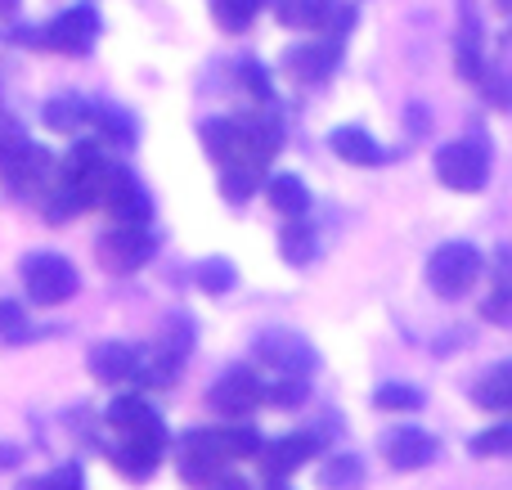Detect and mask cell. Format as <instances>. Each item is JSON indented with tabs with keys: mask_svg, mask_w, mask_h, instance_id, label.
Segmentation results:
<instances>
[{
	"mask_svg": "<svg viewBox=\"0 0 512 490\" xmlns=\"http://www.w3.org/2000/svg\"><path fill=\"white\" fill-rule=\"evenodd\" d=\"M198 135L221 167L265 171V162L283 149V126L274 117H207Z\"/></svg>",
	"mask_w": 512,
	"mask_h": 490,
	"instance_id": "6da1fadb",
	"label": "cell"
},
{
	"mask_svg": "<svg viewBox=\"0 0 512 490\" xmlns=\"http://www.w3.org/2000/svg\"><path fill=\"white\" fill-rule=\"evenodd\" d=\"M481 275H486V257H481V248L468 239H450L427 257V284H432V293L445 297V302L468 297L472 288L481 284Z\"/></svg>",
	"mask_w": 512,
	"mask_h": 490,
	"instance_id": "7a4b0ae2",
	"label": "cell"
},
{
	"mask_svg": "<svg viewBox=\"0 0 512 490\" xmlns=\"http://www.w3.org/2000/svg\"><path fill=\"white\" fill-rule=\"evenodd\" d=\"M18 275H23V288L36 306H63L81 293V275L63 252H27L18 261Z\"/></svg>",
	"mask_w": 512,
	"mask_h": 490,
	"instance_id": "3957f363",
	"label": "cell"
},
{
	"mask_svg": "<svg viewBox=\"0 0 512 490\" xmlns=\"http://www.w3.org/2000/svg\"><path fill=\"white\" fill-rule=\"evenodd\" d=\"M153 252H158V234L149 221H113V230L95 239V257L108 275H135L153 261Z\"/></svg>",
	"mask_w": 512,
	"mask_h": 490,
	"instance_id": "277c9868",
	"label": "cell"
},
{
	"mask_svg": "<svg viewBox=\"0 0 512 490\" xmlns=\"http://www.w3.org/2000/svg\"><path fill=\"white\" fill-rule=\"evenodd\" d=\"M436 180L454 194H481L490 185V149L486 140H454L436 149Z\"/></svg>",
	"mask_w": 512,
	"mask_h": 490,
	"instance_id": "5b68a950",
	"label": "cell"
},
{
	"mask_svg": "<svg viewBox=\"0 0 512 490\" xmlns=\"http://www.w3.org/2000/svg\"><path fill=\"white\" fill-rule=\"evenodd\" d=\"M252 356L261 369L270 374H288V378H310L319 369V351L310 347V338L292 329H265L252 338Z\"/></svg>",
	"mask_w": 512,
	"mask_h": 490,
	"instance_id": "8992f818",
	"label": "cell"
},
{
	"mask_svg": "<svg viewBox=\"0 0 512 490\" xmlns=\"http://www.w3.org/2000/svg\"><path fill=\"white\" fill-rule=\"evenodd\" d=\"M54 176V153L50 149H36L32 140H18L9 149V158L0 162V185H5V198L14 203H27L36 198Z\"/></svg>",
	"mask_w": 512,
	"mask_h": 490,
	"instance_id": "52a82bcc",
	"label": "cell"
},
{
	"mask_svg": "<svg viewBox=\"0 0 512 490\" xmlns=\"http://www.w3.org/2000/svg\"><path fill=\"white\" fill-rule=\"evenodd\" d=\"M319 455V437L315 432H288V437H274V441H261L256 450V464H261V482L265 486H283L297 468H306L310 459Z\"/></svg>",
	"mask_w": 512,
	"mask_h": 490,
	"instance_id": "ba28073f",
	"label": "cell"
},
{
	"mask_svg": "<svg viewBox=\"0 0 512 490\" xmlns=\"http://www.w3.org/2000/svg\"><path fill=\"white\" fill-rule=\"evenodd\" d=\"M99 9L95 5H72L63 14H54L50 23L41 27V45H50L54 54H90V45L99 41Z\"/></svg>",
	"mask_w": 512,
	"mask_h": 490,
	"instance_id": "9c48e42d",
	"label": "cell"
},
{
	"mask_svg": "<svg viewBox=\"0 0 512 490\" xmlns=\"http://www.w3.org/2000/svg\"><path fill=\"white\" fill-rule=\"evenodd\" d=\"M221 473H225V450H221L216 428L185 432V441H180V482L194 490H207Z\"/></svg>",
	"mask_w": 512,
	"mask_h": 490,
	"instance_id": "30bf717a",
	"label": "cell"
},
{
	"mask_svg": "<svg viewBox=\"0 0 512 490\" xmlns=\"http://www.w3.org/2000/svg\"><path fill=\"white\" fill-rule=\"evenodd\" d=\"M99 207H108V212H113V221H153L149 189H144L140 176H135L126 162H117V158H113V167H108L104 198H99Z\"/></svg>",
	"mask_w": 512,
	"mask_h": 490,
	"instance_id": "8fae6325",
	"label": "cell"
},
{
	"mask_svg": "<svg viewBox=\"0 0 512 490\" xmlns=\"http://www.w3.org/2000/svg\"><path fill=\"white\" fill-rule=\"evenodd\" d=\"M378 450L382 459H387L396 473H418V468H432L436 459H441V441L432 437V432L423 428H391L378 437Z\"/></svg>",
	"mask_w": 512,
	"mask_h": 490,
	"instance_id": "7c38bea8",
	"label": "cell"
},
{
	"mask_svg": "<svg viewBox=\"0 0 512 490\" xmlns=\"http://www.w3.org/2000/svg\"><path fill=\"white\" fill-rule=\"evenodd\" d=\"M207 405L225 419H243L261 405V374L248 365H230L212 387H207Z\"/></svg>",
	"mask_w": 512,
	"mask_h": 490,
	"instance_id": "4fadbf2b",
	"label": "cell"
},
{
	"mask_svg": "<svg viewBox=\"0 0 512 490\" xmlns=\"http://www.w3.org/2000/svg\"><path fill=\"white\" fill-rule=\"evenodd\" d=\"M454 68H459L463 81L481 86L486 77V32H481V18L472 14V0H463V14H459V36H454Z\"/></svg>",
	"mask_w": 512,
	"mask_h": 490,
	"instance_id": "5bb4252c",
	"label": "cell"
},
{
	"mask_svg": "<svg viewBox=\"0 0 512 490\" xmlns=\"http://www.w3.org/2000/svg\"><path fill=\"white\" fill-rule=\"evenodd\" d=\"M104 419L117 437H167L162 414L153 410L144 396H113V405L104 410Z\"/></svg>",
	"mask_w": 512,
	"mask_h": 490,
	"instance_id": "9a60e30c",
	"label": "cell"
},
{
	"mask_svg": "<svg viewBox=\"0 0 512 490\" xmlns=\"http://www.w3.org/2000/svg\"><path fill=\"white\" fill-rule=\"evenodd\" d=\"M167 441L171 437H122L113 450H108V459H113V468L122 477H131V482H144V477H149L153 468L162 464V455H167Z\"/></svg>",
	"mask_w": 512,
	"mask_h": 490,
	"instance_id": "2e32d148",
	"label": "cell"
},
{
	"mask_svg": "<svg viewBox=\"0 0 512 490\" xmlns=\"http://www.w3.org/2000/svg\"><path fill=\"white\" fill-rule=\"evenodd\" d=\"M283 27H301V32H333V27H351V9L337 0H283L279 9Z\"/></svg>",
	"mask_w": 512,
	"mask_h": 490,
	"instance_id": "e0dca14e",
	"label": "cell"
},
{
	"mask_svg": "<svg viewBox=\"0 0 512 490\" xmlns=\"http://www.w3.org/2000/svg\"><path fill=\"white\" fill-rule=\"evenodd\" d=\"M337 63H342V45L337 41H306L283 54V72L297 81H324Z\"/></svg>",
	"mask_w": 512,
	"mask_h": 490,
	"instance_id": "ac0fdd59",
	"label": "cell"
},
{
	"mask_svg": "<svg viewBox=\"0 0 512 490\" xmlns=\"http://www.w3.org/2000/svg\"><path fill=\"white\" fill-rule=\"evenodd\" d=\"M135 356H140V347H131V342H95L90 347V378L104 387H122L135 378Z\"/></svg>",
	"mask_w": 512,
	"mask_h": 490,
	"instance_id": "d6986e66",
	"label": "cell"
},
{
	"mask_svg": "<svg viewBox=\"0 0 512 490\" xmlns=\"http://www.w3.org/2000/svg\"><path fill=\"white\" fill-rule=\"evenodd\" d=\"M328 144H333V153L342 162H351V167H387L391 162V153L382 149L364 126H337V131L328 135Z\"/></svg>",
	"mask_w": 512,
	"mask_h": 490,
	"instance_id": "ffe728a7",
	"label": "cell"
},
{
	"mask_svg": "<svg viewBox=\"0 0 512 490\" xmlns=\"http://www.w3.org/2000/svg\"><path fill=\"white\" fill-rule=\"evenodd\" d=\"M265 203L274 207V212L283 216H306L310 212V189L301 176H292V171H279V176L265 180Z\"/></svg>",
	"mask_w": 512,
	"mask_h": 490,
	"instance_id": "44dd1931",
	"label": "cell"
},
{
	"mask_svg": "<svg viewBox=\"0 0 512 490\" xmlns=\"http://www.w3.org/2000/svg\"><path fill=\"white\" fill-rule=\"evenodd\" d=\"M279 257L288 261V266H310V261L319 257V234H315V225L301 221V216H292V221L279 230Z\"/></svg>",
	"mask_w": 512,
	"mask_h": 490,
	"instance_id": "7402d4cb",
	"label": "cell"
},
{
	"mask_svg": "<svg viewBox=\"0 0 512 490\" xmlns=\"http://www.w3.org/2000/svg\"><path fill=\"white\" fill-rule=\"evenodd\" d=\"M472 401H477V410H490V414H504L512 405V365H490L486 374L477 378V387H472Z\"/></svg>",
	"mask_w": 512,
	"mask_h": 490,
	"instance_id": "603a6c76",
	"label": "cell"
},
{
	"mask_svg": "<svg viewBox=\"0 0 512 490\" xmlns=\"http://www.w3.org/2000/svg\"><path fill=\"white\" fill-rule=\"evenodd\" d=\"M423 405H427V392L414 383H382L373 392V410H382V414H414Z\"/></svg>",
	"mask_w": 512,
	"mask_h": 490,
	"instance_id": "cb8c5ba5",
	"label": "cell"
},
{
	"mask_svg": "<svg viewBox=\"0 0 512 490\" xmlns=\"http://www.w3.org/2000/svg\"><path fill=\"white\" fill-rule=\"evenodd\" d=\"M86 126H99V135L113 140V144H122V149H131L135 144L131 113H122V108H113V104H90V122Z\"/></svg>",
	"mask_w": 512,
	"mask_h": 490,
	"instance_id": "d4e9b609",
	"label": "cell"
},
{
	"mask_svg": "<svg viewBox=\"0 0 512 490\" xmlns=\"http://www.w3.org/2000/svg\"><path fill=\"white\" fill-rule=\"evenodd\" d=\"M194 284L203 288L207 297H225L234 284H239V270H234L230 257H207L194 266Z\"/></svg>",
	"mask_w": 512,
	"mask_h": 490,
	"instance_id": "484cf974",
	"label": "cell"
},
{
	"mask_svg": "<svg viewBox=\"0 0 512 490\" xmlns=\"http://www.w3.org/2000/svg\"><path fill=\"white\" fill-rule=\"evenodd\" d=\"M319 486L324 490H360L364 486V459L360 455H333L319 468Z\"/></svg>",
	"mask_w": 512,
	"mask_h": 490,
	"instance_id": "4316f807",
	"label": "cell"
},
{
	"mask_svg": "<svg viewBox=\"0 0 512 490\" xmlns=\"http://www.w3.org/2000/svg\"><path fill=\"white\" fill-rule=\"evenodd\" d=\"M261 401H270L274 410H301L310 401V378L274 374V383H261Z\"/></svg>",
	"mask_w": 512,
	"mask_h": 490,
	"instance_id": "83f0119b",
	"label": "cell"
},
{
	"mask_svg": "<svg viewBox=\"0 0 512 490\" xmlns=\"http://www.w3.org/2000/svg\"><path fill=\"white\" fill-rule=\"evenodd\" d=\"M86 122H90V104L77 95H59L45 104V126L50 131H81Z\"/></svg>",
	"mask_w": 512,
	"mask_h": 490,
	"instance_id": "f1b7e54d",
	"label": "cell"
},
{
	"mask_svg": "<svg viewBox=\"0 0 512 490\" xmlns=\"http://www.w3.org/2000/svg\"><path fill=\"white\" fill-rule=\"evenodd\" d=\"M207 5H212V18L221 32H248L265 0H207Z\"/></svg>",
	"mask_w": 512,
	"mask_h": 490,
	"instance_id": "f546056e",
	"label": "cell"
},
{
	"mask_svg": "<svg viewBox=\"0 0 512 490\" xmlns=\"http://www.w3.org/2000/svg\"><path fill=\"white\" fill-rule=\"evenodd\" d=\"M261 189V171L256 167H221V194L225 203H248V198Z\"/></svg>",
	"mask_w": 512,
	"mask_h": 490,
	"instance_id": "4dcf8cb0",
	"label": "cell"
},
{
	"mask_svg": "<svg viewBox=\"0 0 512 490\" xmlns=\"http://www.w3.org/2000/svg\"><path fill=\"white\" fill-rule=\"evenodd\" d=\"M508 450H512V428H508V423H495V428L477 432V437L468 441V455L472 459H499V455H508Z\"/></svg>",
	"mask_w": 512,
	"mask_h": 490,
	"instance_id": "1f68e13d",
	"label": "cell"
},
{
	"mask_svg": "<svg viewBox=\"0 0 512 490\" xmlns=\"http://www.w3.org/2000/svg\"><path fill=\"white\" fill-rule=\"evenodd\" d=\"M216 437H221V450H225V459H252L256 450H261V432L256 428H216Z\"/></svg>",
	"mask_w": 512,
	"mask_h": 490,
	"instance_id": "d6a6232c",
	"label": "cell"
},
{
	"mask_svg": "<svg viewBox=\"0 0 512 490\" xmlns=\"http://www.w3.org/2000/svg\"><path fill=\"white\" fill-rule=\"evenodd\" d=\"M18 490H81V464H63L45 477H27V482H18Z\"/></svg>",
	"mask_w": 512,
	"mask_h": 490,
	"instance_id": "836d02e7",
	"label": "cell"
},
{
	"mask_svg": "<svg viewBox=\"0 0 512 490\" xmlns=\"http://www.w3.org/2000/svg\"><path fill=\"white\" fill-rule=\"evenodd\" d=\"M0 338H5V342H27V311H23V302L0 297Z\"/></svg>",
	"mask_w": 512,
	"mask_h": 490,
	"instance_id": "e575fe53",
	"label": "cell"
},
{
	"mask_svg": "<svg viewBox=\"0 0 512 490\" xmlns=\"http://www.w3.org/2000/svg\"><path fill=\"white\" fill-rule=\"evenodd\" d=\"M239 77H243V86H248L256 99H270V72H265V68H261V63H256V59H243Z\"/></svg>",
	"mask_w": 512,
	"mask_h": 490,
	"instance_id": "d590c367",
	"label": "cell"
},
{
	"mask_svg": "<svg viewBox=\"0 0 512 490\" xmlns=\"http://www.w3.org/2000/svg\"><path fill=\"white\" fill-rule=\"evenodd\" d=\"M481 315H486L490 324H508V284H504V275H499V284H495V293L481 302Z\"/></svg>",
	"mask_w": 512,
	"mask_h": 490,
	"instance_id": "8d00e7d4",
	"label": "cell"
},
{
	"mask_svg": "<svg viewBox=\"0 0 512 490\" xmlns=\"http://www.w3.org/2000/svg\"><path fill=\"white\" fill-rule=\"evenodd\" d=\"M18 140H23V131L14 126V117H0V162L9 158V149H14Z\"/></svg>",
	"mask_w": 512,
	"mask_h": 490,
	"instance_id": "74e56055",
	"label": "cell"
},
{
	"mask_svg": "<svg viewBox=\"0 0 512 490\" xmlns=\"http://www.w3.org/2000/svg\"><path fill=\"white\" fill-rule=\"evenodd\" d=\"M212 490H252V482H248V477H234V473H221V477H216V482H212Z\"/></svg>",
	"mask_w": 512,
	"mask_h": 490,
	"instance_id": "f35d334b",
	"label": "cell"
},
{
	"mask_svg": "<svg viewBox=\"0 0 512 490\" xmlns=\"http://www.w3.org/2000/svg\"><path fill=\"white\" fill-rule=\"evenodd\" d=\"M18 459H23V450H5V446H0V468H14Z\"/></svg>",
	"mask_w": 512,
	"mask_h": 490,
	"instance_id": "ab89813d",
	"label": "cell"
},
{
	"mask_svg": "<svg viewBox=\"0 0 512 490\" xmlns=\"http://www.w3.org/2000/svg\"><path fill=\"white\" fill-rule=\"evenodd\" d=\"M14 9H18V0H0V18H5V14H14Z\"/></svg>",
	"mask_w": 512,
	"mask_h": 490,
	"instance_id": "60d3db41",
	"label": "cell"
},
{
	"mask_svg": "<svg viewBox=\"0 0 512 490\" xmlns=\"http://www.w3.org/2000/svg\"><path fill=\"white\" fill-rule=\"evenodd\" d=\"M495 5H499V9H508V0H495Z\"/></svg>",
	"mask_w": 512,
	"mask_h": 490,
	"instance_id": "b9f144b4",
	"label": "cell"
},
{
	"mask_svg": "<svg viewBox=\"0 0 512 490\" xmlns=\"http://www.w3.org/2000/svg\"><path fill=\"white\" fill-rule=\"evenodd\" d=\"M270 490H288V486H270Z\"/></svg>",
	"mask_w": 512,
	"mask_h": 490,
	"instance_id": "7bdbcfd3",
	"label": "cell"
}]
</instances>
